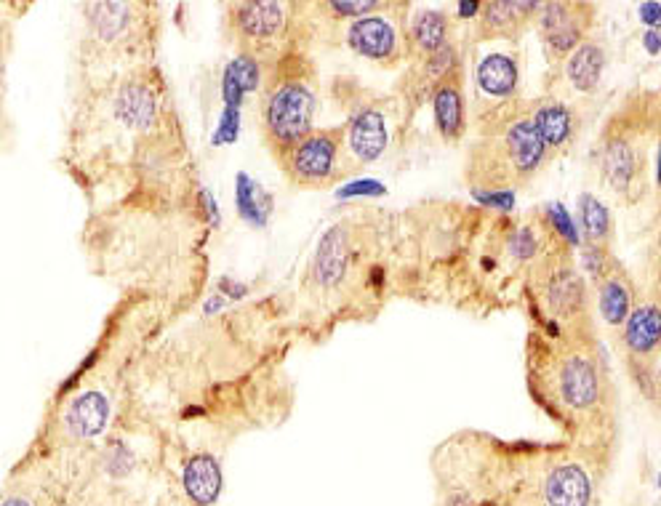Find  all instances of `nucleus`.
<instances>
[{"label": "nucleus", "instance_id": "nucleus-24", "mask_svg": "<svg viewBox=\"0 0 661 506\" xmlns=\"http://www.w3.org/2000/svg\"><path fill=\"white\" fill-rule=\"evenodd\" d=\"M75 506H112V504L107 499H94V496H88L86 499V496H83L80 501H75Z\"/></svg>", "mask_w": 661, "mask_h": 506}, {"label": "nucleus", "instance_id": "nucleus-9", "mask_svg": "<svg viewBox=\"0 0 661 506\" xmlns=\"http://www.w3.org/2000/svg\"><path fill=\"white\" fill-rule=\"evenodd\" d=\"M619 344L627 371L648 400L659 392V352H661V309L656 296L638 299L627 323L619 331Z\"/></svg>", "mask_w": 661, "mask_h": 506}, {"label": "nucleus", "instance_id": "nucleus-2", "mask_svg": "<svg viewBox=\"0 0 661 506\" xmlns=\"http://www.w3.org/2000/svg\"><path fill=\"white\" fill-rule=\"evenodd\" d=\"M483 139L467 155V182L472 187L504 190L534 179L550 160L542 136L536 131L528 107L507 112L502 118L480 123Z\"/></svg>", "mask_w": 661, "mask_h": 506}, {"label": "nucleus", "instance_id": "nucleus-18", "mask_svg": "<svg viewBox=\"0 0 661 506\" xmlns=\"http://www.w3.org/2000/svg\"><path fill=\"white\" fill-rule=\"evenodd\" d=\"M606 64H608V54H606V46H603V40L590 35V38L584 40V43H579V46H576L574 51L558 64V67L571 94L592 96L600 88V83H603Z\"/></svg>", "mask_w": 661, "mask_h": 506}, {"label": "nucleus", "instance_id": "nucleus-10", "mask_svg": "<svg viewBox=\"0 0 661 506\" xmlns=\"http://www.w3.org/2000/svg\"><path fill=\"white\" fill-rule=\"evenodd\" d=\"M534 22L547 59L560 64L579 43L595 35L598 8L592 3H571V0L544 3L536 11Z\"/></svg>", "mask_w": 661, "mask_h": 506}, {"label": "nucleus", "instance_id": "nucleus-22", "mask_svg": "<svg viewBox=\"0 0 661 506\" xmlns=\"http://www.w3.org/2000/svg\"><path fill=\"white\" fill-rule=\"evenodd\" d=\"M182 485L187 499L195 506H214L222 496V464L211 453H195L182 469Z\"/></svg>", "mask_w": 661, "mask_h": 506}, {"label": "nucleus", "instance_id": "nucleus-23", "mask_svg": "<svg viewBox=\"0 0 661 506\" xmlns=\"http://www.w3.org/2000/svg\"><path fill=\"white\" fill-rule=\"evenodd\" d=\"M579 222H582L587 246L611 248V240H614V219H611V211H608L606 203L598 200V195L584 192L582 198H579Z\"/></svg>", "mask_w": 661, "mask_h": 506}, {"label": "nucleus", "instance_id": "nucleus-6", "mask_svg": "<svg viewBox=\"0 0 661 506\" xmlns=\"http://www.w3.org/2000/svg\"><path fill=\"white\" fill-rule=\"evenodd\" d=\"M155 8L144 3H86L83 6V59L88 67L104 62H126L150 48L152 14Z\"/></svg>", "mask_w": 661, "mask_h": 506}, {"label": "nucleus", "instance_id": "nucleus-13", "mask_svg": "<svg viewBox=\"0 0 661 506\" xmlns=\"http://www.w3.org/2000/svg\"><path fill=\"white\" fill-rule=\"evenodd\" d=\"M528 115L534 120L536 131L542 136L550 158L571 150V147L579 142V136H582V112H579L576 104H571L568 99H563V96L558 94L539 96V99L528 107Z\"/></svg>", "mask_w": 661, "mask_h": 506}, {"label": "nucleus", "instance_id": "nucleus-14", "mask_svg": "<svg viewBox=\"0 0 661 506\" xmlns=\"http://www.w3.org/2000/svg\"><path fill=\"white\" fill-rule=\"evenodd\" d=\"M592 283H595V291L590 293L592 309L598 312L600 323L608 331H622L632 307L638 304V288L632 283L630 272L614 259Z\"/></svg>", "mask_w": 661, "mask_h": 506}, {"label": "nucleus", "instance_id": "nucleus-20", "mask_svg": "<svg viewBox=\"0 0 661 506\" xmlns=\"http://www.w3.org/2000/svg\"><path fill=\"white\" fill-rule=\"evenodd\" d=\"M432 112H435V126L443 142L456 144L467 131V102H464L462 70L448 75L432 94Z\"/></svg>", "mask_w": 661, "mask_h": 506}, {"label": "nucleus", "instance_id": "nucleus-1", "mask_svg": "<svg viewBox=\"0 0 661 506\" xmlns=\"http://www.w3.org/2000/svg\"><path fill=\"white\" fill-rule=\"evenodd\" d=\"M528 381L531 395L571 440L592 459H603L616 435V400L595 336L544 339L536 331L528 349Z\"/></svg>", "mask_w": 661, "mask_h": 506}, {"label": "nucleus", "instance_id": "nucleus-15", "mask_svg": "<svg viewBox=\"0 0 661 506\" xmlns=\"http://www.w3.org/2000/svg\"><path fill=\"white\" fill-rule=\"evenodd\" d=\"M390 142L387 115L374 104H360L344 126V152L355 166H368L382 158Z\"/></svg>", "mask_w": 661, "mask_h": 506}, {"label": "nucleus", "instance_id": "nucleus-21", "mask_svg": "<svg viewBox=\"0 0 661 506\" xmlns=\"http://www.w3.org/2000/svg\"><path fill=\"white\" fill-rule=\"evenodd\" d=\"M451 16L435 8H424L416 11L406 24V48L408 56L414 59H427V56L438 54L440 48H446L451 43Z\"/></svg>", "mask_w": 661, "mask_h": 506}, {"label": "nucleus", "instance_id": "nucleus-19", "mask_svg": "<svg viewBox=\"0 0 661 506\" xmlns=\"http://www.w3.org/2000/svg\"><path fill=\"white\" fill-rule=\"evenodd\" d=\"M539 3H526V0H494L483 3L475 16V35L480 40H499V38H518L520 32H526L536 19Z\"/></svg>", "mask_w": 661, "mask_h": 506}, {"label": "nucleus", "instance_id": "nucleus-7", "mask_svg": "<svg viewBox=\"0 0 661 506\" xmlns=\"http://www.w3.org/2000/svg\"><path fill=\"white\" fill-rule=\"evenodd\" d=\"M534 296L542 304L550 339L592 333V296L566 246H555L534 269Z\"/></svg>", "mask_w": 661, "mask_h": 506}, {"label": "nucleus", "instance_id": "nucleus-3", "mask_svg": "<svg viewBox=\"0 0 661 506\" xmlns=\"http://www.w3.org/2000/svg\"><path fill=\"white\" fill-rule=\"evenodd\" d=\"M656 96L630 99L600 131L595 166L603 187L627 206L643 198L648 174V147L656 136Z\"/></svg>", "mask_w": 661, "mask_h": 506}, {"label": "nucleus", "instance_id": "nucleus-8", "mask_svg": "<svg viewBox=\"0 0 661 506\" xmlns=\"http://www.w3.org/2000/svg\"><path fill=\"white\" fill-rule=\"evenodd\" d=\"M280 171L299 190H320L347 176L344 163V126L315 128L302 142L278 155Z\"/></svg>", "mask_w": 661, "mask_h": 506}, {"label": "nucleus", "instance_id": "nucleus-12", "mask_svg": "<svg viewBox=\"0 0 661 506\" xmlns=\"http://www.w3.org/2000/svg\"><path fill=\"white\" fill-rule=\"evenodd\" d=\"M544 506H592L598 480L582 459H552L539 477Z\"/></svg>", "mask_w": 661, "mask_h": 506}, {"label": "nucleus", "instance_id": "nucleus-16", "mask_svg": "<svg viewBox=\"0 0 661 506\" xmlns=\"http://www.w3.org/2000/svg\"><path fill=\"white\" fill-rule=\"evenodd\" d=\"M475 86H478V99L491 102V110H499L504 104L518 102V56L507 54V51H494V54L483 56L478 62V70H475Z\"/></svg>", "mask_w": 661, "mask_h": 506}, {"label": "nucleus", "instance_id": "nucleus-11", "mask_svg": "<svg viewBox=\"0 0 661 506\" xmlns=\"http://www.w3.org/2000/svg\"><path fill=\"white\" fill-rule=\"evenodd\" d=\"M344 43H347L352 54L363 56L368 62L382 64L387 70L398 67L408 56L406 27L395 16L379 14V11L344 24Z\"/></svg>", "mask_w": 661, "mask_h": 506}, {"label": "nucleus", "instance_id": "nucleus-17", "mask_svg": "<svg viewBox=\"0 0 661 506\" xmlns=\"http://www.w3.org/2000/svg\"><path fill=\"white\" fill-rule=\"evenodd\" d=\"M352 261V232L344 224H336L323 235L315 261L310 267V280L318 291H336L347 277Z\"/></svg>", "mask_w": 661, "mask_h": 506}, {"label": "nucleus", "instance_id": "nucleus-5", "mask_svg": "<svg viewBox=\"0 0 661 506\" xmlns=\"http://www.w3.org/2000/svg\"><path fill=\"white\" fill-rule=\"evenodd\" d=\"M224 32L240 56L262 67L291 54H302V43L312 35L310 14L302 3L243 0L224 8Z\"/></svg>", "mask_w": 661, "mask_h": 506}, {"label": "nucleus", "instance_id": "nucleus-4", "mask_svg": "<svg viewBox=\"0 0 661 506\" xmlns=\"http://www.w3.org/2000/svg\"><path fill=\"white\" fill-rule=\"evenodd\" d=\"M264 88L259 99V128L264 144L278 158L288 147L315 131V70L307 56L291 54L264 67Z\"/></svg>", "mask_w": 661, "mask_h": 506}]
</instances>
